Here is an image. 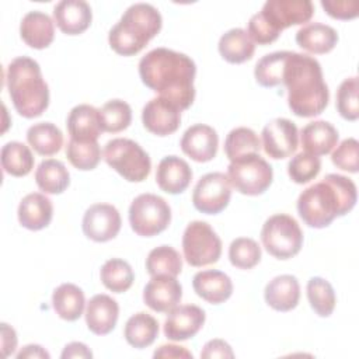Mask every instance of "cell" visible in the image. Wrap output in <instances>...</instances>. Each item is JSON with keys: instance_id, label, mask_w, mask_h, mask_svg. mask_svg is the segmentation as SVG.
I'll return each mask as SVG.
<instances>
[{"instance_id": "obj_5", "label": "cell", "mask_w": 359, "mask_h": 359, "mask_svg": "<svg viewBox=\"0 0 359 359\" xmlns=\"http://www.w3.org/2000/svg\"><path fill=\"white\" fill-rule=\"evenodd\" d=\"M161 14L149 3H135L109 29L108 42L112 50L122 56L139 53L161 29Z\"/></svg>"}, {"instance_id": "obj_22", "label": "cell", "mask_w": 359, "mask_h": 359, "mask_svg": "<svg viewBox=\"0 0 359 359\" xmlns=\"http://www.w3.org/2000/svg\"><path fill=\"white\" fill-rule=\"evenodd\" d=\"M66 125L70 139L77 142H97L102 132L100 111L88 104L72 108Z\"/></svg>"}, {"instance_id": "obj_32", "label": "cell", "mask_w": 359, "mask_h": 359, "mask_svg": "<svg viewBox=\"0 0 359 359\" xmlns=\"http://www.w3.org/2000/svg\"><path fill=\"white\" fill-rule=\"evenodd\" d=\"M35 182L45 194H62L70 184V174L65 164L55 158L39 163L35 171Z\"/></svg>"}, {"instance_id": "obj_23", "label": "cell", "mask_w": 359, "mask_h": 359, "mask_svg": "<svg viewBox=\"0 0 359 359\" xmlns=\"http://www.w3.org/2000/svg\"><path fill=\"white\" fill-rule=\"evenodd\" d=\"M192 286L199 297L212 304L226 302L233 293V282L230 276L217 269H206L195 273Z\"/></svg>"}, {"instance_id": "obj_12", "label": "cell", "mask_w": 359, "mask_h": 359, "mask_svg": "<svg viewBox=\"0 0 359 359\" xmlns=\"http://www.w3.org/2000/svg\"><path fill=\"white\" fill-rule=\"evenodd\" d=\"M231 185L224 172H208L202 175L192 192L196 210L205 215L220 213L230 202Z\"/></svg>"}, {"instance_id": "obj_1", "label": "cell", "mask_w": 359, "mask_h": 359, "mask_svg": "<svg viewBox=\"0 0 359 359\" xmlns=\"http://www.w3.org/2000/svg\"><path fill=\"white\" fill-rule=\"evenodd\" d=\"M195 62L185 53L167 48L147 52L139 62V76L146 87L174 102L181 111L195 100Z\"/></svg>"}, {"instance_id": "obj_40", "label": "cell", "mask_w": 359, "mask_h": 359, "mask_svg": "<svg viewBox=\"0 0 359 359\" xmlns=\"http://www.w3.org/2000/svg\"><path fill=\"white\" fill-rule=\"evenodd\" d=\"M286 50L272 52L262 56L254 69L255 80L262 87H275L282 84V72L285 65Z\"/></svg>"}, {"instance_id": "obj_38", "label": "cell", "mask_w": 359, "mask_h": 359, "mask_svg": "<svg viewBox=\"0 0 359 359\" xmlns=\"http://www.w3.org/2000/svg\"><path fill=\"white\" fill-rule=\"evenodd\" d=\"M307 299L316 314L320 317H328L335 309V292L331 283L320 276L310 278L307 282Z\"/></svg>"}, {"instance_id": "obj_25", "label": "cell", "mask_w": 359, "mask_h": 359, "mask_svg": "<svg viewBox=\"0 0 359 359\" xmlns=\"http://www.w3.org/2000/svg\"><path fill=\"white\" fill-rule=\"evenodd\" d=\"M265 302L276 311L293 310L300 299L299 280L293 275H279L269 280L264 290Z\"/></svg>"}, {"instance_id": "obj_48", "label": "cell", "mask_w": 359, "mask_h": 359, "mask_svg": "<svg viewBox=\"0 0 359 359\" xmlns=\"http://www.w3.org/2000/svg\"><path fill=\"white\" fill-rule=\"evenodd\" d=\"M154 358H188L192 359V353L184 346L178 345H161L153 353Z\"/></svg>"}, {"instance_id": "obj_2", "label": "cell", "mask_w": 359, "mask_h": 359, "mask_svg": "<svg viewBox=\"0 0 359 359\" xmlns=\"http://www.w3.org/2000/svg\"><path fill=\"white\" fill-rule=\"evenodd\" d=\"M282 84L287 90V105L302 118L320 115L328 105L330 91L317 59L286 50Z\"/></svg>"}, {"instance_id": "obj_4", "label": "cell", "mask_w": 359, "mask_h": 359, "mask_svg": "<svg viewBox=\"0 0 359 359\" xmlns=\"http://www.w3.org/2000/svg\"><path fill=\"white\" fill-rule=\"evenodd\" d=\"M6 84L15 111L24 118H36L49 105V87L36 60L18 56L10 62Z\"/></svg>"}, {"instance_id": "obj_45", "label": "cell", "mask_w": 359, "mask_h": 359, "mask_svg": "<svg viewBox=\"0 0 359 359\" xmlns=\"http://www.w3.org/2000/svg\"><path fill=\"white\" fill-rule=\"evenodd\" d=\"M358 157H359V143L356 139L348 137L342 140L341 144L332 151L331 161L339 170L355 174L359 170Z\"/></svg>"}, {"instance_id": "obj_28", "label": "cell", "mask_w": 359, "mask_h": 359, "mask_svg": "<svg viewBox=\"0 0 359 359\" xmlns=\"http://www.w3.org/2000/svg\"><path fill=\"white\" fill-rule=\"evenodd\" d=\"M296 42L310 53L323 55L334 49L338 42V34L327 24L310 22L296 32Z\"/></svg>"}, {"instance_id": "obj_35", "label": "cell", "mask_w": 359, "mask_h": 359, "mask_svg": "<svg viewBox=\"0 0 359 359\" xmlns=\"http://www.w3.org/2000/svg\"><path fill=\"white\" fill-rule=\"evenodd\" d=\"M146 269L150 276L168 275L177 278L182 269V258L175 248L160 245L149 252L146 258Z\"/></svg>"}, {"instance_id": "obj_18", "label": "cell", "mask_w": 359, "mask_h": 359, "mask_svg": "<svg viewBox=\"0 0 359 359\" xmlns=\"http://www.w3.org/2000/svg\"><path fill=\"white\" fill-rule=\"evenodd\" d=\"M180 144L182 151L192 160L206 163L210 161L217 153L219 136L212 126L195 123L184 132Z\"/></svg>"}, {"instance_id": "obj_6", "label": "cell", "mask_w": 359, "mask_h": 359, "mask_svg": "<svg viewBox=\"0 0 359 359\" xmlns=\"http://www.w3.org/2000/svg\"><path fill=\"white\" fill-rule=\"evenodd\" d=\"M314 14L310 0H268L259 13L251 15L247 34L258 45H268L292 25L307 22Z\"/></svg>"}, {"instance_id": "obj_29", "label": "cell", "mask_w": 359, "mask_h": 359, "mask_svg": "<svg viewBox=\"0 0 359 359\" xmlns=\"http://www.w3.org/2000/svg\"><path fill=\"white\" fill-rule=\"evenodd\" d=\"M255 45L245 29L231 28L219 39V52L229 63H244L254 55Z\"/></svg>"}, {"instance_id": "obj_20", "label": "cell", "mask_w": 359, "mask_h": 359, "mask_svg": "<svg viewBox=\"0 0 359 359\" xmlns=\"http://www.w3.org/2000/svg\"><path fill=\"white\" fill-rule=\"evenodd\" d=\"M119 306L108 294H95L86 307V323L88 330L95 335L109 334L118 321Z\"/></svg>"}, {"instance_id": "obj_9", "label": "cell", "mask_w": 359, "mask_h": 359, "mask_svg": "<svg viewBox=\"0 0 359 359\" xmlns=\"http://www.w3.org/2000/svg\"><path fill=\"white\" fill-rule=\"evenodd\" d=\"M261 241L272 257L287 259L294 257L303 244V233L294 217L276 213L268 217L261 230Z\"/></svg>"}, {"instance_id": "obj_49", "label": "cell", "mask_w": 359, "mask_h": 359, "mask_svg": "<svg viewBox=\"0 0 359 359\" xmlns=\"http://www.w3.org/2000/svg\"><path fill=\"white\" fill-rule=\"evenodd\" d=\"M1 345H3V355L8 356L14 353L17 346V337L15 331L6 323L1 324Z\"/></svg>"}, {"instance_id": "obj_14", "label": "cell", "mask_w": 359, "mask_h": 359, "mask_svg": "<svg viewBox=\"0 0 359 359\" xmlns=\"http://www.w3.org/2000/svg\"><path fill=\"white\" fill-rule=\"evenodd\" d=\"M121 215L114 205L94 203L83 216V233L93 241L105 243L115 238L121 230Z\"/></svg>"}, {"instance_id": "obj_8", "label": "cell", "mask_w": 359, "mask_h": 359, "mask_svg": "<svg viewBox=\"0 0 359 359\" xmlns=\"http://www.w3.org/2000/svg\"><path fill=\"white\" fill-rule=\"evenodd\" d=\"M226 175L236 191L243 195L255 196L269 188L273 171L271 164L259 153H251L230 161Z\"/></svg>"}, {"instance_id": "obj_21", "label": "cell", "mask_w": 359, "mask_h": 359, "mask_svg": "<svg viewBox=\"0 0 359 359\" xmlns=\"http://www.w3.org/2000/svg\"><path fill=\"white\" fill-rule=\"evenodd\" d=\"M192 180L189 164L178 156H165L157 165L156 182L161 191L177 195L184 192Z\"/></svg>"}, {"instance_id": "obj_24", "label": "cell", "mask_w": 359, "mask_h": 359, "mask_svg": "<svg viewBox=\"0 0 359 359\" xmlns=\"http://www.w3.org/2000/svg\"><path fill=\"white\" fill-rule=\"evenodd\" d=\"M53 216L52 201L41 192L25 195L18 205V220L28 230H42L49 226Z\"/></svg>"}, {"instance_id": "obj_11", "label": "cell", "mask_w": 359, "mask_h": 359, "mask_svg": "<svg viewBox=\"0 0 359 359\" xmlns=\"http://www.w3.org/2000/svg\"><path fill=\"white\" fill-rule=\"evenodd\" d=\"M185 261L192 266H205L219 261L222 240L216 231L202 220L191 222L182 236Z\"/></svg>"}, {"instance_id": "obj_43", "label": "cell", "mask_w": 359, "mask_h": 359, "mask_svg": "<svg viewBox=\"0 0 359 359\" xmlns=\"http://www.w3.org/2000/svg\"><path fill=\"white\" fill-rule=\"evenodd\" d=\"M358 90L359 80L356 76L345 79L337 90V109L348 121H356L359 116Z\"/></svg>"}, {"instance_id": "obj_16", "label": "cell", "mask_w": 359, "mask_h": 359, "mask_svg": "<svg viewBox=\"0 0 359 359\" xmlns=\"http://www.w3.org/2000/svg\"><path fill=\"white\" fill-rule=\"evenodd\" d=\"M182 297V287L175 276L157 275L146 283L143 302L157 313H170L178 306Z\"/></svg>"}, {"instance_id": "obj_13", "label": "cell", "mask_w": 359, "mask_h": 359, "mask_svg": "<svg viewBox=\"0 0 359 359\" xmlns=\"http://www.w3.org/2000/svg\"><path fill=\"white\" fill-rule=\"evenodd\" d=\"M262 147L273 160H282L297 150L299 132L294 122L286 118H275L262 129Z\"/></svg>"}, {"instance_id": "obj_31", "label": "cell", "mask_w": 359, "mask_h": 359, "mask_svg": "<svg viewBox=\"0 0 359 359\" xmlns=\"http://www.w3.org/2000/svg\"><path fill=\"white\" fill-rule=\"evenodd\" d=\"M123 335L130 346L143 349L146 346H150L157 338L158 323L153 316L144 311H139L129 317V320L126 321Z\"/></svg>"}, {"instance_id": "obj_50", "label": "cell", "mask_w": 359, "mask_h": 359, "mask_svg": "<svg viewBox=\"0 0 359 359\" xmlns=\"http://www.w3.org/2000/svg\"><path fill=\"white\" fill-rule=\"evenodd\" d=\"M60 358L62 359H69V358H93V352L83 342H70V344H67L65 346Z\"/></svg>"}, {"instance_id": "obj_3", "label": "cell", "mask_w": 359, "mask_h": 359, "mask_svg": "<svg viewBox=\"0 0 359 359\" xmlns=\"http://www.w3.org/2000/svg\"><path fill=\"white\" fill-rule=\"evenodd\" d=\"M356 185L341 174H327L320 182L306 188L297 199L302 220L314 229L331 224L337 216H344L356 203Z\"/></svg>"}, {"instance_id": "obj_26", "label": "cell", "mask_w": 359, "mask_h": 359, "mask_svg": "<svg viewBox=\"0 0 359 359\" xmlns=\"http://www.w3.org/2000/svg\"><path fill=\"white\" fill-rule=\"evenodd\" d=\"M20 35L34 49L48 48L55 36L53 21L46 13L38 10L28 11L21 20Z\"/></svg>"}, {"instance_id": "obj_41", "label": "cell", "mask_w": 359, "mask_h": 359, "mask_svg": "<svg viewBox=\"0 0 359 359\" xmlns=\"http://www.w3.org/2000/svg\"><path fill=\"white\" fill-rule=\"evenodd\" d=\"M66 157L73 167L88 171L98 165L101 149L98 142H77L70 139L66 146Z\"/></svg>"}, {"instance_id": "obj_15", "label": "cell", "mask_w": 359, "mask_h": 359, "mask_svg": "<svg viewBox=\"0 0 359 359\" xmlns=\"http://www.w3.org/2000/svg\"><path fill=\"white\" fill-rule=\"evenodd\" d=\"M142 122L149 132L157 136H168L181 125V109L174 102L156 97L143 107Z\"/></svg>"}, {"instance_id": "obj_34", "label": "cell", "mask_w": 359, "mask_h": 359, "mask_svg": "<svg viewBox=\"0 0 359 359\" xmlns=\"http://www.w3.org/2000/svg\"><path fill=\"white\" fill-rule=\"evenodd\" d=\"M3 170L13 177H24L34 168V156L28 146L21 142H8L0 153Z\"/></svg>"}, {"instance_id": "obj_51", "label": "cell", "mask_w": 359, "mask_h": 359, "mask_svg": "<svg viewBox=\"0 0 359 359\" xmlns=\"http://www.w3.org/2000/svg\"><path fill=\"white\" fill-rule=\"evenodd\" d=\"M22 358H49V353L41 345H27L17 353V359Z\"/></svg>"}, {"instance_id": "obj_17", "label": "cell", "mask_w": 359, "mask_h": 359, "mask_svg": "<svg viewBox=\"0 0 359 359\" xmlns=\"http://www.w3.org/2000/svg\"><path fill=\"white\" fill-rule=\"evenodd\" d=\"M205 311L195 304L172 309L164 321V335L171 341H185L195 337L205 324Z\"/></svg>"}, {"instance_id": "obj_39", "label": "cell", "mask_w": 359, "mask_h": 359, "mask_svg": "<svg viewBox=\"0 0 359 359\" xmlns=\"http://www.w3.org/2000/svg\"><path fill=\"white\" fill-rule=\"evenodd\" d=\"M98 111L102 132L116 133L126 129L132 122V108L122 100H109Z\"/></svg>"}, {"instance_id": "obj_33", "label": "cell", "mask_w": 359, "mask_h": 359, "mask_svg": "<svg viewBox=\"0 0 359 359\" xmlns=\"http://www.w3.org/2000/svg\"><path fill=\"white\" fill-rule=\"evenodd\" d=\"M27 142L38 154L53 156L62 149L63 133L50 122H39L28 128Z\"/></svg>"}, {"instance_id": "obj_36", "label": "cell", "mask_w": 359, "mask_h": 359, "mask_svg": "<svg viewBox=\"0 0 359 359\" xmlns=\"http://www.w3.org/2000/svg\"><path fill=\"white\" fill-rule=\"evenodd\" d=\"M100 278L107 289L114 293H122L132 286L135 273L126 261L121 258H111L101 266Z\"/></svg>"}, {"instance_id": "obj_30", "label": "cell", "mask_w": 359, "mask_h": 359, "mask_svg": "<svg viewBox=\"0 0 359 359\" xmlns=\"http://www.w3.org/2000/svg\"><path fill=\"white\" fill-rule=\"evenodd\" d=\"M84 292L73 283H62L53 290L52 306L56 314L66 321H76L84 310Z\"/></svg>"}, {"instance_id": "obj_27", "label": "cell", "mask_w": 359, "mask_h": 359, "mask_svg": "<svg viewBox=\"0 0 359 359\" xmlns=\"http://www.w3.org/2000/svg\"><path fill=\"white\" fill-rule=\"evenodd\" d=\"M338 130L327 121L309 122L300 132L302 147L313 156L328 154L338 142Z\"/></svg>"}, {"instance_id": "obj_47", "label": "cell", "mask_w": 359, "mask_h": 359, "mask_svg": "<svg viewBox=\"0 0 359 359\" xmlns=\"http://www.w3.org/2000/svg\"><path fill=\"white\" fill-rule=\"evenodd\" d=\"M201 358L203 359H212V358H234L231 346L223 341V339H210L209 342L205 344Z\"/></svg>"}, {"instance_id": "obj_37", "label": "cell", "mask_w": 359, "mask_h": 359, "mask_svg": "<svg viewBox=\"0 0 359 359\" xmlns=\"http://www.w3.org/2000/svg\"><path fill=\"white\" fill-rule=\"evenodd\" d=\"M261 142L257 133L245 126L236 128L229 132L224 140V153L230 161L251 153H259Z\"/></svg>"}, {"instance_id": "obj_46", "label": "cell", "mask_w": 359, "mask_h": 359, "mask_svg": "<svg viewBox=\"0 0 359 359\" xmlns=\"http://www.w3.org/2000/svg\"><path fill=\"white\" fill-rule=\"evenodd\" d=\"M321 7L328 15L338 20H352L359 14V3L356 0H344V1H331L321 0Z\"/></svg>"}, {"instance_id": "obj_10", "label": "cell", "mask_w": 359, "mask_h": 359, "mask_svg": "<svg viewBox=\"0 0 359 359\" xmlns=\"http://www.w3.org/2000/svg\"><path fill=\"white\" fill-rule=\"evenodd\" d=\"M171 222V208L158 195L140 194L129 206L132 230L142 237H151L164 231Z\"/></svg>"}, {"instance_id": "obj_44", "label": "cell", "mask_w": 359, "mask_h": 359, "mask_svg": "<svg viewBox=\"0 0 359 359\" xmlns=\"http://www.w3.org/2000/svg\"><path fill=\"white\" fill-rule=\"evenodd\" d=\"M320 170V158L306 151L297 153L287 164V174L296 184H307L318 175Z\"/></svg>"}, {"instance_id": "obj_7", "label": "cell", "mask_w": 359, "mask_h": 359, "mask_svg": "<svg viewBox=\"0 0 359 359\" xmlns=\"http://www.w3.org/2000/svg\"><path fill=\"white\" fill-rule=\"evenodd\" d=\"M104 160L129 182L144 181L151 168L149 154L132 139L116 137L107 142L104 147Z\"/></svg>"}, {"instance_id": "obj_42", "label": "cell", "mask_w": 359, "mask_h": 359, "mask_svg": "<svg viewBox=\"0 0 359 359\" xmlns=\"http://www.w3.org/2000/svg\"><path fill=\"white\" fill-rule=\"evenodd\" d=\"M229 259L236 268L251 269L261 261V247L252 238L238 237L229 247Z\"/></svg>"}, {"instance_id": "obj_19", "label": "cell", "mask_w": 359, "mask_h": 359, "mask_svg": "<svg viewBox=\"0 0 359 359\" xmlns=\"http://www.w3.org/2000/svg\"><path fill=\"white\" fill-rule=\"evenodd\" d=\"M53 18L63 34L79 35L90 27L93 13L84 0H62L53 7Z\"/></svg>"}]
</instances>
